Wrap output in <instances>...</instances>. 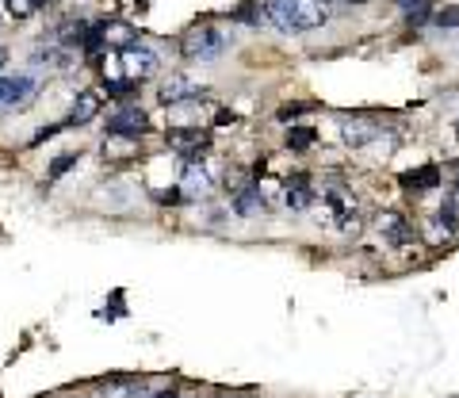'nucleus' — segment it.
I'll return each instance as SVG.
<instances>
[{
    "instance_id": "f257e3e1",
    "label": "nucleus",
    "mask_w": 459,
    "mask_h": 398,
    "mask_svg": "<svg viewBox=\"0 0 459 398\" xmlns=\"http://www.w3.org/2000/svg\"><path fill=\"white\" fill-rule=\"evenodd\" d=\"M268 23L280 27L283 35L314 31L329 20V0H264Z\"/></svg>"
},
{
    "instance_id": "f03ea898",
    "label": "nucleus",
    "mask_w": 459,
    "mask_h": 398,
    "mask_svg": "<svg viewBox=\"0 0 459 398\" xmlns=\"http://www.w3.org/2000/svg\"><path fill=\"white\" fill-rule=\"evenodd\" d=\"M180 50H184V58H192V62H214L226 50V35L219 31V27H211V23L192 27V31L184 35Z\"/></svg>"
},
{
    "instance_id": "7ed1b4c3",
    "label": "nucleus",
    "mask_w": 459,
    "mask_h": 398,
    "mask_svg": "<svg viewBox=\"0 0 459 398\" xmlns=\"http://www.w3.org/2000/svg\"><path fill=\"white\" fill-rule=\"evenodd\" d=\"M115 65L123 69V77L126 81H146V77H153L157 74V54L150 50V47H126V50H119V58H115Z\"/></svg>"
},
{
    "instance_id": "20e7f679",
    "label": "nucleus",
    "mask_w": 459,
    "mask_h": 398,
    "mask_svg": "<svg viewBox=\"0 0 459 398\" xmlns=\"http://www.w3.org/2000/svg\"><path fill=\"white\" fill-rule=\"evenodd\" d=\"M169 150H177L188 161H195V158H204V153L211 150V134L199 131V126H172L169 131Z\"/></svg>"
},
{
    "instance_id": "39448f33",
    "label": "nucleus",
    "mask_w": 459,
    "mask_h": 398,
    "mask_svg": "<svg viewBox=\"0 0 459 398\" xmlns=\"http://www.w3.org/2000/svg\"><path fill=\"white\" fill-rule=\"evenodd\" d=\"M150 131V116L142 108H119L115 116L108 119V134L111 138H138Z\"/></svg>"
},
{
    "instance_id": "423d86ee",
    "label": "nucleus",
    "mask_w": 459,
    "mask_h": 398,
    "mask_svg": "<svg viewBox=\"0 0 459 398\" xmlns=\"http://www.w3.org/2000/svg\"><path fill=\"white\" fill-rule=\"evenodd\" d=\"M211 188H214V180H211V173H207L204 165H199V161L184 165V173H180V192H184V199H207Z\"/></svg>"
},
{
    "instance_id": "0eeeda50",
    "label": "nucleus",
    "mask_w": 459,
    "mask_h": 398,
    "mask_svg": "<svg viewBox=\"0 0 459 398\" xmlns=\"http://www.w3.org/2000/svg\"><path fill=\"white\" fill-rule=\"evenodd\" d=\"M35 89H39L35 77H0V108L27 104L35 96Z\"/></svg>"
},
{
    "instance_id": "6e6552de",
    "label": "nucleus",
    "mask_w": 459,
    "mask_h": 398,
    "mask_svg": "<svg viewBox=\"0 0 459 398\" xmlns=\"http://www.w3.org/2000/svg\"><path fill=\"white\" fill-rule=\"evenodd\" d=\"M161 104H184V100H195V96H204V84L192 81V77H172L161 84Z\"/></svg>"
},
{
    "instance_id": "1a4fd4ad",
    "label": "nucleus",
    "mask_w": 459,
    "mask_h": 398,
    "mask_svg": "<svg viewBox=\"0 0 459 398\" xmlns=\"http://www.w3.org/2000/svg\"><path fill=\"white\" fill-rule=\"evenodd\" d=\"M100 92H81L74 100V108H69V116H65V126H84V123H92L96 119V111H100Z\"/></svg>"
},
{
    "instance_id": "9d476101",
    "label": "nucleus",
    "mask_w": 459,
    "mask_h": 398,
    "mask_svg": "<svg viewBox=\"0 0 459 398\" xmlns=\"http://www.w3.org/2000/svg\"><path fill=\"white\" fill-rule=\"evenodd\" d=\"M104 23V50H126L134 47V27L131 23H119V20H100Z\"/></svg>"
},
{
    "instance_id": "9b49d317",
    "label": "nucleus",
    "mask_w": 459,
    "mask_h": 398,
    "mask_svg": "<svg viewBox=\"0 0 459 398\" xmlns=\"http://www.w3.org/2000/svg\"><path fill=\"white\" fill-rule=\"evenodd\" d=\"M283 199H287V207H291V211H307V207L314 203V188H310V180H307L303 173H295L291 180H287Z\"/></svg>"
},
{
    "instance_id": "f8f14e48",
    "label": "nucleus",
    "mask_w": 459,
    "mask_h": 398,
    "mask_svg": "<svg viewBox=\"0 0 459 398\" xmlns=\"http://www.w3.org/2000/svg\"><path fill=\"white\" fill-rule=\"evenodd\" d=\"M261 211H264V192L256 188V184H246V188H238V195H234V215L253 219V215H261Z\"/></svg>"
},
{
    "instance_id": "ddd939ff",
    "label": "nucleus",
    "mask_w": 459,
    "mask_h": 398,
    "mask_svg": "<svg viewBox=\"0 0 459 398\" xmlns=\"http://www.w3.org/2000/svg\"><path fill=\"white\" fill-rule=\"evenodd\" d=\"M379 230L386 234V241H394V246H402V241H410L413 230H410V222L394 215V211H386V215H379Z\"/></svg>"
},
{
    "instance_id": "4468645a",
    "label": "nucleus",
    "mask_w": 459,
    "mask_h": 398,
    "mask_svg": "<svg viewBox=\"0 0 459 398\" xmlns=\"http://www.w3.org/2000/svg\"><path fill=\"white\" fill-rule=\"evenodd\" d=\"M341 134L349 146H368L371 138H376V123H364V119H344L341 123Z\"/></svg>"
},
{
    "instance_id": "2eb2a0df",
    "label": "nucleus",
    "mask_w": 459,
    "mask_h": 398,
    "mask_svg": "<svg viewBox=\"0 0 459 398\" xmlns=\"http://www.w3.org/2000/svg\"><path fill=\"white\" fill-rule=\"evenodd\" d=\"M402 184H406L410 192L437 188V184H440V169H437V165H425V169H418V173H406V177H402Z\"/></svg>"
},
{
    "instance_id": "dca6fc26",
    "label": "nucleus",
    "mask_w": 459,
    "mask_h": 398,
    "mask_svg": "<svg viewBox=\"0 0 459 398\" xmlns=\"http://www.w3.org/2000/svg\"><path fill=\"white\" fill-rule=\"evenodd\" d=\"M234 16H238L241 23H249V27H261V23H268V12H264L261 0H246V4H238Z\"/></svg>"
},
{
    "instance_id": "f3484780",
    "label": "nucleus",
    "mask_w": 459,
    "mask_h": 398,
    "mask_svg": "<svg viewBox=\"0 0 459 398\" xmlns=\"http://www.w3.org/2000/svg\"><path fill=\"white\" fill-rule=\"evenodd\" d=\"M314 126H291V131H287V150H295V153H303V150H310L314 146Z\"/></svg>"
},
{
    "instance_id": "a211bd4d",
    "label": "nucleus",
    "mask_w": 459,
    "mask_h": 398,
    "mask_svg": "<svg viewBox=\"0 0 459 398\" xmlns=\"http://www.w3.org/2000/svg\"><path fill=\"white\" fill-rule=\"evenodd\" d=\"M104 89H108V96H115V100H126V96H138L142 84H138V81H126V77H115V81L104 84Z\"/></svg>"
},
{
    "instance_id": "6ab92c4d",
    "label": "nucleus",
    "mask_w": 459,
    "mask_h": 398,
    "mask_svg": "<svg viewBox=\"0 0 459 398\" xmlns=\"http://www.w3.org/2000/svg\"><path fill=\"white\" fill-rule=\"evenodd\" d=\"M398 8L410 16V23H425L429 16V0H398Z\"/></svg>"
},
{
    "instance_id": "aec40b11",
    "label": "nucleus",
    "mask_w": 459,
    "mask_h": 398,
    "mask_svg": "<svg viewBox=\"0 0 459 398\" xmlns=\"http://www.w3.org/2000/svg\"><path fill=\"white\" fill-rule=\"evenodd\" d=\"M77 165V153H65V158H57L54 165H50V177L57 180V177H65V169H74Z\"/></svg>"
},
{
    "instance_id": "412c9836",
    "label": "nucleus",
    "mask_w": 459,
    "mask_h": 398,
    "mask_svg": "<svg viewBox=\"0 0 459 398\" xmlns=\"http://www.w3.org/2000/svg\"><path fill=\"white\" fill-rule=\"evenodd\" d=\"M8 8L16 12V20H27V16H31V12H35L31 0H8Z\"/></svg>"
},
{
    "instance_id": "4be33fe9",
    "label": "nucleus",
    "mask_w": 459,
    "mask_h": 398,
    "mask_svg": "<svg viewBox=\"0 0 459 398\" xmlns=\"http://www.w3.org/2000/svg\"><path fill=\"white\" fill-rule=\"evenodd\" d=\"M440 27H459V8H444L440 16H437Z\"/></svg>"
},
{
    "instance_id": "5701e85b",
    "label": "nucleus",
    "mask_w": 459,
    "mask_h": 398,
    "mask_svg": "<svg viewBox=\"0 0 459 398\" xmlns=\"http://www.w3.org/2000/svg\"><path fill=\"white\" fill-rule=\"evenodd\" d=\"M299 116H303V104H283V108H280V119H283V123H291V119H299Z\"/></svg>"
},
{
    "instance_id": "b1692460",
    "label": "nucleus",
    "mask_w": 459,
    "mask_h": 398,
    "mask_svg": "<svg viewBox=\"0 0 459 398\" xmlns=\"http://www.w3.org/2000/svg\"><path fill=\"white\" fill-rule=\"evenodd\" d=\"M153 398H177V387H165L161 394H153Z\"/></svg>"
},
{
    "instance_id": "393cba45",
    "label": "nucleus",
    "mask_w": 459,
    "mask_h": 398,
    "mask_svg": "<svg viewBox=\"0 0 459 398\" xmlns=\"http://www.w3.org/2000/svg\"><path fill=\"white\" fill-rule=\"evenodd\" d=\"M4 65H8V50H4V47H0V69H4Z\"/></svg>"
},
{
    "instance_id": "a878e982",
    "label": "nucleus",
    "mask_w": 459,
    "mask_h": 398,
    "mask_svg": "<svg viewBox=\"0 0 459 398\" xmlns=\"http://www.w3.org/2000/svg\"><path fill=\"white\" fill-rule=\"evenodd\" d=\"M31 4H35V8H42V4H54V0H31Z\"/></svg>"
},
{
    "instance_id": "bb28decb",
    "label": "nucleus",
    "mask_w": 459,
    "mask_h": 398,
    "mask_svg": "<svg viewBox=\"0 0 459 398\" xmlns=\"http://www.w3.org/2000/svg\"><path fill=\"white\" fill-rule=\"evenodd\" d=\"M352 4H364V0H352Z\"/></svg>"
}]
</instances>
